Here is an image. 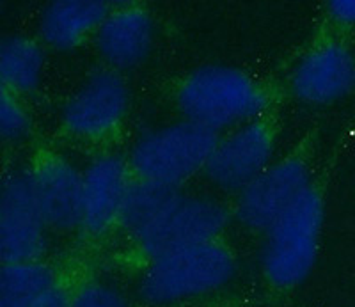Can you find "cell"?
<instances>
[{"instance_id":"1","label":"cell","mask_w":355,"mask_h":307,"mask_svg":"<svg viewBox=\"0 0 355 307\" xmlns=\"http://www.w3.org/2000/svg\"><path fill=\"white\" fill-rule=\"evenodd\" d=\"M176 103L187 121L218 132L256 121L268 107V96L254 78L240 69L205 66L180 84Z\"/></svg>"},{"instance_id":"16","label":"cell","mask_w":355,"mask_h":307,"mask_svg":"<svg viewBox=\"0 0 355 307\" xmlns=\"http://www.w3.org/2000/svg\"><path fill=\"white\" fill-rule=\"evenodd\" d=\"M178 195L180 192L173 186L137 179L130 186L119 222L133 238L139 240L176 201Z\"/></svg>"},{"instance_id":"5","label":"cell","mask_w":355,"mask_h":307,"mask_svg":"<svg viewBox=\"0 0 355 307\" xmlns=\"http://www.w3.org/2000/svg\"><path fill=\"white\" fill-rule=\"evenodd\" d=\"M226 224L227 213L220 202L180 194L137 243L153 259L183 247L214 242Z\"/></svg>"},{"instance_id":"7","label":"cell","mask_w":355,"mask_h":307,"mask_svg":"<svg viewBox=\"0 0 355 307\" xmlns=\"http://www.w3.org/2000/svg\"><path fill=\"white\" fill-rule=\"evenodd\" d=\"M128 110V87L116 69H101L87 78L64 109L68 134L101 141L119 128Z\"/></svg>"},{"instance_id":"10","label":"cell","mask_w":355,"mask_h":307,"mask_svg":"<svg viewBox=\"0 0 355 307\" xmlns=\"http://www.w3.org/2000/svg\"><path fill=\"white\" fill-rule=\"evenodd\" d=\"M290 85L295 98L309 105L341 100L355 87V55L343 43H322L295 66Z\"/></svg>"},{"instance_id":"2","label":"cell","mask_w":355,"mask_h":307,"mask_svg":"<svg viewBox=\"0 0 355 307\" xmlns=\"http://www.w3.org/2000/svg\"><path fill=\"white\" fill-rule=\"evenodd\" d=\"M234 274V258L218 240L157 256L146 268L141 293L151 304H174L218 290Z\"/></svg>"},{"instance_id":"3","label":"cell","mask_w":355,"mask_h":307,"mask_svg":"<svg viewBox=\"0 0 355 307\" xmlns=\"http://www.w3.org/2000/svg\"><path fill=\"white\" fill-rule=\"evenodd\" d=\"M323 201L309 186L293 207L266 231L261 267L266 281L277 290H293L307 279L318 254Z\"/></svg>"},{"instance_id":"19","label":"cell","mask_w":355,"mask_h":307,"mask_svg":"<svg viewBox=\"0 0 355 307\" xmlns=\"http://www.w3.org/2000/svg\"><path fill=\"white\" fill-rule=\"evenodd\" d=\"M69 307H130L121 291L105 283H89L69 300Z\"/></svg>"},{"instance_id":"4","label":"cell","mask_w":355,"mask_h":307,"mask_svg":"<svg viewBox=\"0 0 355 307\" xmlns=\"http://www.w3.org/2000/svg\"><path fill=\"white\" fill-rule=\"evenodd\" d=\"M217 142V132L185 119L139 139L130 166L142 182L178 188L206 169Z\"/></svg>"},{"instance_id":"20","label":"cell","mask_w":355,"mask_h":307,"mask_svg":"<svg viewBox=\"0 0 355 307\" xmlns=\"http://www.w3.org/2000/svg\"><path fill=\"white\" fill-rule=\"evenodd\" d=\"M332 20L341 25H355V0H334L329 4Z\"/></svg>"},{"instance_id":"9","label":"cell","mask_w":355,"mask_h":307,"mask_svg":"<svg viewBox=\"0 0 355 307\" xmlns=\"http://www.w3.org/2000/svg\"><path fill=\"white\" fill-rule=\"evenodd\" d=\"M46 227L28 170L9 176L0 202V251L4 265L37 261L44 249Z\"/></svg>"},{"instance_id":"21","label":"cell","mask_w":355,"mask_h":307,"mask_svg":"<svg viewBox=\"0 0 355 307\" xmlns=\"http://www.w3.org/2000/svg\"><path fill=\"white\" fill-rule=\"evenodd\" d=\"M34 307H69V300L66 299L64 291L57 284L46 295L41 297V300Z\"/></svg>"},{"instance_id":"14","label":"cell","mask_w":355,"mask_h":307,"mask_svg":"<svg viewBox=\"0 0 355 307\" xmlns=\"http://www.w3.org/2000/svg\"><path fill=\"white\" fill-rule=\"evenodd\" d=\"M110 12L100 0H61L46 8L41 18V37L57 50H71L93 33Z\"/></svg>"},{"instance_id":"12","label":"cell","mask_w":355,"mask_h":307,"mask_svg":"<svg viewBox=\"0 0 355 307\" xmlns=\"http://www.w3.org/2000/svg\"><path fill=\"white\" fill-rule=\"evenodd\" d=\"M46 226L68 231L80 226L82 174L61 155L46 153L28 170Z\"/></svg>"},{"instance_id":"6","label":"cell","mask_w":355,"mask_h":307,"mask_svg":"<svg viewBox=\"0 0 355 307\" xmlns=\"http://www.w3.org/2000/svg\"><path fill=\"white\" fill-rule=\"evenodd\" d=\"M274 148L275 134L272 125L256 119L218 139L205 173L214 185L242 192L272 166Z\"/></svg>"},{"instance_id":"15","label":"cell","mask_w":355,"mask_h":307,"mask_svg":"<svg viewBox=\"0 0 355 307\" xmlns=\"http://www.w3.org/2000/svg\"><path fill=\"white\" fill-rule=\"evenodd\" d=\"M43 50L34 40L12 36L0 49V77L4 89L12 94L36 89L43 73Z\"/></svg>"},{"instance_id":"18","label":"cell","mask_w":355,"mask_h":307,"mask_svg":"<svg viewBox=\"0 0 355 307\" xmlns=\"http://www.w3.org/2000/svg\"><path fill=\"white\" fill-rule=\"evenodd\" d=\"M28 116L21 103L18 101L17 94L9 93V91L2 89V96H0V130L2 135L8 141H18V139L25 137L28 132Z\"/></svg>"},{"instance_id":"13","label":"cell","mask_w":355,"mask_h":307,"mask_svg":"<svg viewBox=\"0 0 355 307\" xmlns=\"http://www.w3.org/2000/svg\"><path fill=\"white\" fill-rule=\"evenodd\" d=\"M153 34L150 12L141 6H121L112 9L98 28V50L114 68H132L150 53Z\"/></svg>"},{"instance_id":"17","label":"cell","mask_w":355,"mask_h":307,"mask_svg":"<svg viewBox=\"0 0 355 307\" xmlns=\"http://www.w3.org/2000/svg\"><path fill=\"white\" fill-rule=\"evenodd\" d=\"M53 286L55 277L41 263H6L0 277V307H34Z\"/></svg>"},{"instance_id":"8","label":"cell","mask_w":355,"mask_h":307,"mask_svg":"<svg viewBox=\"0 0 355 307\" xmlns=\"http://www.w3.org/2000/svg\"><path fill=\"white\" fill-rule=\"evenodd\" d=\"M309 186V170L299 157L272 164L240 192L236 207L240 222L266 233Z\"/></svg>"},{"instance_id":"11","label":"cell","mask_w":355,"mask_h":307,"mask_svg":"<svg viewBox=\"0 0 355 307\" xmlns=\"http://www.w3.org/2000/svg\"><path fill=\"white\" fill-rule=\"evenodd\" d=\"M130 186V169L123 158L103 155L93 160L82 173L80 226L91 235H101L119 222Z\"/></svg>"}]
</instances>
